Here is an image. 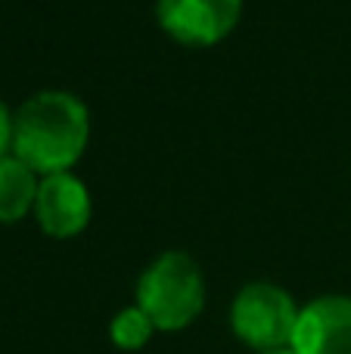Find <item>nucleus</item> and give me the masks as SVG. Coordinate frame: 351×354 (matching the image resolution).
Here are the masks:
<instances>
[{
    "label": "nucleus",
    "mask_w": 351,
    "mask_h": 354,
    "mask_svg": "<svg viewBox=\"0 0 351 354\" xmlns=\"http://www.w3.org/2000/svg\"><path fill=\"white\" fill-rule=\"evenodd\" d=\"M91 140V109L72 91H37L12 112V147L37 177L72 171Z\"/></svg>",
    "instance_id": "obj_1"
},
{
    "label": "nucleus",
    "mask_w": 351,
    "mask_h": 354,
    "mask_svg": "<svg viewBox=\"0 0 351 354\" xmlns=\"http://www.w3.org/2000/svg\"><path fill=\"white\" fill-rule=\"evenodd\" d=\"M134 305L159 333H180L205 308V274L187 252H162L137 277Z\"/></svg>",
    "instance_id": "obj_2"
},
{
    "label": "nucleus",
    "mask_w": 351,
    "mask_h": 354,
    "mask_svg": "<svg viewBox=\"0 0 351 354\" xmlns=\"http://www.w3.org/2000/svg\"><path fill=\"white\" fill-rule=\"evenodd\" d=\"M298 320V305L283 286L267 280L246 283L230 305V330L246 348H290Z\"/></svg>",
    "instance_id": "obj_3"
},
{
    "label": "nucleus",
    "mask_w": 351,
    "mask_h": 354,
    "mask_svg": "<svg viewBox=\"0 0 351 354\" xmlns=\"http://www.w3.org/2000/svg\"><path fill=\"white\" fill-rule=\"evenodd\" d=\"M243 0H155L159 28L184 47H215L234 35Z\"/></svg>",
    "instance_id": "obj_4"
},
{
    "label": "nucleus",
    "mask_w": 351,
    "mask_h": 354,
    "mask_svg": "<svg viewBox=\"0 0 351 354\" xmlns=\"http://www.w3.org/2000/svg\"><path fill=\"white\" fill-rule=\"evenodd\" d=\"M35 221L47 236L53 239H75L87 230L93 218L91 189L72 171L41 177L35 199Z\"/></svg>",
    "instance_id": "obj_5"
},
{
    "label": "nucleus",
    "mask_w": 351,
    "mask_h": 354,
    "mask_svg": "<svg viewBox=\"0 0 351 354\" xmlns=\"http://www.w3.org/2000/svg\"><path fill=\"white\" fill-rule=\"evenodd\" d=\"M290 348L296 354H351V295H321L298 308Z\"/></svg>",
    "instance_id": "obj_6"
},
{
    "label": "nucleus",
    "mask_w": 351,
    "mask_h": 354,
    "mask_svg": "<svg viewBox=\"0 0 351 354\" xmlns=\"http://www.w3.org/2000/svg\"><path fill=\"white\" fill-rule=\"evenodd\" d=\"M41 177L12 153L0 156V224H19L35 212Z\"/></svg>",
    "instance_id": "obj_7"
},
{
    "label": "nucleus",
    "mask_w": 351,
    "mask_h": 354,
    "mask_svg": "<svg viewBox=\"0 0 351 354\" xmlns=\"http://www.w3.org/2000/svg\"><path fill=\"white\" fill-rule=\"evenodd\" d=\"M155 333L159 330L153 326V320H149L137 305H128V308H122V311H115V317H112V324H109V339L118 351L146 348L149 339H153Z\"/></svg>",
    "instance_id": "obj_8"
},
{
    "label": "nucleus",
    "mask_w": 351,
    "mask_h": 354,
    "mask_svg": "<svg viewBox=\"0 0 351 354\" xmlns=\"http://www.w3.org/2000/svg\"><path fill=\"white\" fill-rule=\"evenodd\" d=\"M10 147H12V112L0 100V156L10 153Z\"/></svg>",
    "instance_id": "obj_9"
},
{
    "label": "nucleus",
    "mask_w": 351,
    "mask_h": 354,
    "mask_svg": "<svg viewBox=\"0 0 351 354\" xmlns=\"http://www.w3.org/2000/svg\"><path fill=\"white\" fill-rule=\"evenodd\" d=\"M261 354H296L292 348H274V351H261Z\"/></svg>",
    "instance_id": "obj_10"
}]
</instances>
